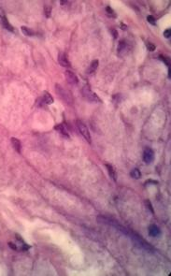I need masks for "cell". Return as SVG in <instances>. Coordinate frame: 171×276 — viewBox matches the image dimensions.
<instances>
[{
	"label": "cell",
	"instance_id": "6da1fadb",
	"mask_svg": "<svg viewBox=\"0 0 171 276\" xmlns=\"http://www.w3.org/2000/svg\"><path fill=\"white\" fill-rule=\"evenodd\" d=\"M128 236H130L132 242L138 247L145 249V250H153L154 249V247L151 244H150L148 242H146L144 239H142L141 237H139V235L136 234V233H134L132 231H129V233H128Z\"/></svg>",
	"mask_w": 171,
	"mask_h": 276
},
{
	"label": "cell",
	"instance_id": "7a4b0ae2",
	"mask_svg": "<svg viewBox=\"0 0 171 276\" xmlns=\"http://www.w3.org/2000/svg\"><path fill=\"white\" fill-rule=\"evenodd\" d=\"M55 92L57 96L67 104H72L73 98L68 91H67L63 86H61L60 84H56L55 85Z\"/></svg>",
	"mask_w": 171,
	"mask_h": 276
},
{
	"label": "cell",
	"instance_id": "3957f363",
	"mask_svg": "<svg viewBox=\"0 0 171 276\" xmlns=\"http://www.w3.org/2000/svg\"><path fill=\"white\" fill-rule=\"evenodd\" d=\"M81 94L83 97L86 100H88L89 102H102L100 97L88 85H85L81 89Z\"/></svg>",
	"mask_w": 171,
	"mask_h": 276
},
{
	"label": "cell",
	"instance_id": "277c9868",
	"mask_svg": "<svg viewBox=\"0 0 171 276\" xmlns=\"http://www.w3.org/2000/svg\"><path fill=\"white\" fill-rule=\"evenodd\" d=\"M76 124H77V127H78V129H79L80 133L81 136L85 139V140H86L88 143H91V142H92V140H91V134H90L89 129L87 128V126L85 125L80 120H77V121H76Z\"/></svg>",
	"mask_w": 171,
	"mask_h": 276
},
{
	"label": "cell",
	"instance_id": "5b68a950",
	"mask_svg": "<svg viewBox=\"0 0 171 276\" xmlns=\"http://www.w3.org/2000/svg\"><path fill=\"white\" fill-rule=\"evenodd\" d=\"M0 23H1V25L3 26L4 28H6L7 30L10 31V32H15V29L14 27L10 25V23L9 22V20L7 19L6 15H5V12L4 10L0 8Z\"/></svg>",
	"mask_w": 171,
	"mask_h": 276
},
{
	"label": "cell",
	"instance_id": "8992f818",
	"mask_svg": "<svg viewBox=\"0 0 171 276\" xmlns=\"http://www.w3.org/2000/svg\"><path fill=\"white\" fill-rule=\"evenodd\" d=\"M143 160L146 164H152L154 160V153L151 148H145L143 152Z\"/></svg>",
	"mask_w": 171,
	"mask_h": 276
},
{
	"label": "cell",
	"instance_id": "52a82bcc",
	"mask_svg": "<svg viewBox=\"0 0 171 276\" xmlns=\"http://www.w3.org/2000/svg\"><path fill=\"white\" fill-rule=\"evenodd\" d=\"M65 77H66V80L67 81L71 84V85H76V84L79 83V79L77 77V75L72 72L71 70H67L65 72Z\"/></svg>",
	"mask_w": 171,
	"mask_h": 276
},
{
	"label": "cell",
	"instance_id": "ba28073f",
	"mask_svg": "<svg viewBox=\"0 0 171 276\" xmlns=\"http://www.w3.org/2000/svg\"><path fill=\"white\" fill-rule=\"evenodd\" d=\"M58 63L60 64V66L64 67V68H69L71 65H70V62L67 56V54L65 53H59L58 54Z\"/></svg>",
	"mask_w": 171,
	"mask_h": 276
},
{
	"label": "cell",
	"instance_id": "9c48e42d",
	"mask_svg": "<svg viewBox=\"0 0 171 276\" xmlns=\"http://www.w3.org/2000/svg\"><path fill=\"white\" fill-rule=\"evenodd\" d=\"M161 233H162L161 229L156 225H152L148 228V234L152 237H159L161 235Z\"/></svg>",
	"mask_w": 171,
	"mask_h": 276
},
{
	"label": "cell",
	"instance_id": "30bf717a",
	"mask_svg": "<svg viewBox=\"0 0 171 276\" xmlns=\"http://www.w3.org/2000/svg\"><path fill=\"white\" fill-rule=\"evenodd\" d=\"M54 129L56 131H58L62 136H64L65 138H69V134H68V128L64 125L63 124H58L57 125L54 126Z\"/></svg>",
	"mask_w": 171,
	"mask_h": 276
},
{
	"label": "cell",
	"instance_id": "8fae6325",
	"mask_svg": "<svg viewBox=\"0 0 171 276\" xmlns=\"http://www.w3.org/2000/svg\"><path fill=\"white\" fill-rule=\"evenodd\" d=\"M41 99L43 100V102L47 105H50V104H52L54 101H53V97H52V95L47 92V91H44L43 92V95H42V97Z\"/></svg>",
	"mask_w": 171,
	"mask_h": 276
},
{
	"label": "cell",
	"instance_id": "7c38bea8",
	"mask_svg": "<svg viewBox=\"0 0 171 276\" xmlns=\"http://www.w3.org/2000/svg\"><path fill=\"white\" fill-rule=\"evenodd\" d=\"M11 141V144H12V147L13 149L18 153V154H21V148H22V145H21V141L17 139V138H11L10 140Z\"/></svg>",
	"mask_w": 171,
	"mask_h": 276
},
{
	"label": "cell",
	"instance_id": "4fadbf2b",
	"mask_svg": "<svg viewBox=\"0 0 171 276\" xmlns=\"http://www.w3.org/2000/svg\"><path fill=\"white\" fill-rule=\"evenodd\" d=\"M106 168H107V169H108V172H109L111 178L113 179L116 182L117 181V174H116V172H115L114 168L111 165H110V164H106Z\"/></svg>",
	"mask_w": 171,
	"mask_h": 276
},
{
	"label": "cell",
	"instance_id": "5bb4252c",
	"mask_svg": "<svg viewBox=\"0 0 171 276\" xmlns=\"http://www.w3.org/2000/svg\"><path fill=\"white\" fill-rule=\"evenodd\" d=\"M98 64H99L98 60H94V61H92V63L90 64V67H89L87 72H88V73H93V72H95V71L96 70V69L98 68Z\"/></svg>",
	"mask_w": 171,
	"mask_h": 276
},
{
	"label": "cell",
	"instance_id": "9a60e30c",
	"mask_svg": "<svg viewBox=\"0 0 171 276\" xmlns=\"http://www.w3.org/2000/svg\"><path fill=\"white\" fill-rule=\"evenodd\" d=\"M130 176L133 178V179H140V177H141V172H140V171L138 168H133L132 171H131V172H130Z\"/></svg>",
	"mask_w": 171,
	"mask_h": 276
},
{
	"label": "cell",
	"instance_id": "2e32d148",
	"mask_svg": "<svg viewBox=\"0 0 171 276\" xmlns=\"http://www.w3.org/2000/svg\"><path fill=\"white\" fill-rule=\"evenodd\" d=\"M127 48V43L125 42V40H121L119 42L118 45V53H122V52Z\"/></svg>",
	"mask_w": 171,
	"mask_h": 276
},
{
	"label": "cell",
	"instance_id": "e0dca14e",
	"mask_svg": "<svg viewBox=\"0 0 171 276\" xmlns=\"http://www.w3.org/2000/svg\"><path fill=\"white\" fill-rule=\"evenodd\" d=\"M22 32H23V34H25V36H27V37H32V36H34V32L30 29V28H28V27H26V26H22Z\"/></svg>",
	"mask_w": 171,
	"mask_h": 276
},
{
	"label": "cell",
	"instance_id": "ac0fdd59",
	"mask_svg": "<svg viewBox=\"0 0 171 276\" xmlns=\"http://www.w3.org/2000/svg\"><path fill=\"white\" fill-rule=\"evenodd\" d=\"M145 205H146L147 209L154 215V207H153V205H152V202L150 201V200H145Z\"/></svg>",
	"mask_w": 171,
	"mask_h": 276
},
{
	"label": "cell",
	"instance_id": "d6986e66",
	"mask_svg": "<svg viewBox=\"0 0 171 276\" xmlns=\"http://www.w3.org/2000/svg\"><path fill=\"white\" fill-rule=\"evenodd\" d=\"M147 21H148V23H149V24H151V25H153V26H155V25H156V20H155V18H154V16H152V15H149V16L147 17Z\"/></svg>",
	"mask_w": 171,
	"mask_h": 276
},
{
	"label": "cell",
	"instance_id": "ffe728a7",
	"mask_svg": "<svg viewBox=\"0 0 171 276\" xmlns=\"http://www.w3.org/2000/svg\"><path fill=\"white\" fill-rule=\"evenodd\" d=\"M146 46H147V49H148L149 51H151V52H154V51L156 49L155 45H154V44H153L152 42H149V41H147V42H146Z\"/></svg>",
	"mask_w": 171,
	"mask_h": 276
},
{
	"label": "cell",
	"instance_id": "44dd1931",
	"mask_svg": "<svg viewBox=\"0 0 171 276\" xmlns=\"http://www.w3.org/2000/svg\"><path fill=\"white\" fill-rule=\"evenodd\" d=\"M160 59H162L163 62H165V64H166L168 69L170 68V60H169V58H167V57H165L164 55H160Z\"/></svg>",
	"mask_w": 171,
	"mask_h": 276
},
{
	"label": "cell",
	"instance_id": "7402d4cb",
	"mask_svg": "<svg viewBox=\"0 0 171 276\" xmlns=\"http://www.w3.org/2000/svg\"><path fill=\"white\" fill-rule=\"evenodd\" d=\"M164 37H166V38H169L171 37V30L169 28L164 31Z\"/></svg>",
	"mask_w": 171,
	"mask_h": 276
},
{
	"label": "cell",
	"instance_id": "603a6c76",
	"mask_svg": "<svg viewBox=\"0 0 171 276\" xmlns=\"http://www.w3.org/2000/svg\"><path fill=\"white\" fill-rule=\"evenodd\" d=\"M106 11H107V13L110 14V15H113L114 14V10L111 7H107L106 8Z\"/></svg>",
	"mask_w": 171,
	"mask_h": 276
},
{
	"label": "cell",
	"instance_id": "cb8c5ba5",
	"mask_svg": "<svg viewBox=\"0 0 171 276\" xmlns=\"http://www.w3.org/2000/svg\"><path fill=\"white\" fill-rule=\"evenodd\" d=\"M44 10H45L46 16L49 18V17H50V15H51V8H49V7H46V8L44 9Z\"/></svg>",
	"mask_w": 171,
	"mask_h": 276
},
{
	"label": "cell",
	"instance_id": "d4e9b609",
	"mask_svg": "<svg viewBox=\"0 0 171 276\" xmlns=\"http://www.w3.org/2000/svg\"><path fill=\"white\" fill-rule=\"evenodd\" d=\"M9 246L11 248V249H13V250H17L18 249V247H17V245L15 244V243H13V242H9Z\"/></svg>",
	"mask_w": 171,
	"mask_h": 276
},
{
	"label": "cell",
	"instance_id": "484cf974",
	"mask_svg": "<svg viewBox=\"0 0 171 276\" xmlns=\"http://www.w3.org/2000/svg\"><path fill=\"white\" fill-rule=\"evenodd\" d=\"M111 32H113V35H114V37H115V38H116V37H118V35H117V34H118V33H117V31H116V30H115V29H112V30H111Z\"/></svg>",
	"mask_w": 171,
	"mask_h": 276
}]
</instances>
